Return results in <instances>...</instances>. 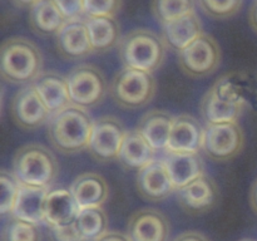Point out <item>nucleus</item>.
I'll return each instance as SVG.
<instances>
[{
    "instance_id": "13",
    "label": "nucleus",
    "mask_w": 257,
    "mask_h": 241,
    "mask_svg": "<svg viewBox=\"0 0 257 241\" xmlns=\"http://www.w3.org/2000/svg\"><path fill=\"white\" fill-rule=\"evenodd\" d=\"M55 47L64 60H80L93 54L85 19L68 20L55 35Z\"/></svg>"
},
{
    "instance_id": "35",
    "label": "nucleus",
    "mask_w": 257,
    "mask_h": 241,
    "mask_svg": "<svg viewBox=\"0 0 257 241\" xmlns=\"http://www.w3.org/2000/svg\"><path fill=\"white\" fill-rule=\"evenodd\" d=\"M85 0H54L67 20L82 19Z\"/></svg>"
},
{
    "instance_id": "22",
    "label": "nucleus",
    "mask_w": 257,
    "mask_h": 241,
    "mask_svg": "<svg viewBox=\"0 0 257 241\" xmlns=\"http://www.w3.org/2000/svg\"><path fill=\"white\" fill-rule=\"evenodd\" d=\"M80 207L74 196L67 188H53L48 191L45 200L44 222L50 225H70L74 223Z\"/></svg>"
},
{
    "instance_id": "18",
    "label": "nucleus",
    "mask_w": 257,
    "mask_h": 241,
    "mask_svg": "<svg viewBox=\"0 0 257 241\" xmlns=\"http://www.w3.org/2000/svg\"><path fill=\"white\" fill-rule=\"evenodd\" d=\"M33 85L52 115L72 105L67 77H63L59 73L52 70L43 72Z\"/></svg>"
},
{
    "instance_id": "26",
    "label": "nucleus",
    "mask_w": 257,
    "mask_h": 241,
    "mask_svg": "<svg viewBox=\"0 0 257 241\" xmlns=\"http://www.w3.org/2000/svg\"><path fill=\"white\" fill-rule=\"evenodd\" d=\"M85 23L94 53H107L119 45L120 27L114 17L85 18Z\"/></svg>"
},
{
    "instance_id": "30",
    "label": "nucleus",
    "mask_w": 257,
    "mask_h": 241,
    "mask_svg": "<svg viewBox=\"0 0 257 241\" xmlns=\"http://www.w3.org/2000/svg\"><path fill=\"white\" fill-rule=\"evenodd\" d=\"M2 241H42L38 225L10 215L2 231Z\"/></svg>"
},
{
    "instance_id": "31",
    "label": "nucleus",
    "mask_w": 257,
    "mask_h": 241,
    "mask_svg": "<svg viewBox=\"0 0 257 241\" xmlns=\"http://www.w3.org/2000/svg\"><path fill=\"white\" fill-rule=\"evenodd\" d=\"M0 185H2V198H0V213L2 216L12 215L17 202L20 190V182L14 173L3 170L0 173Z\"/></svg>"
},
{
    "instance_id": "25",
    "label": "nucleus",
    "mask_w": 257,
    "mask_h": 241,
    "mask_svg": "<svg viewBox=\"0 0 257 241\" xmlns=\"http://www.w3.org/2000/svg\"><path fill=\"white\" fill-rule=\"evenodd\" d=\"M156 151L137 130L128 131L118 161L127 170L140 171L156 160Z\"/></svg>"
},
{
    "instance_id": "28",
    "label": "nucleus",
    "mask_w": 257,
    "mask_h": 241,
    "mask_svg": "<svg viewBox=\"0 0 257 241\" xmlns=\"http://www.w3.org/2000/svg\"><path fill=\"white\" fill-rule=\"evenodd\" d=\"M74 225L83 240L97 241L108 232V216L102 207L83 208Z\"/></svg>"
},
{
    "instance_id": "14",
    "label": "nucleus",
    "mask_w": 257,
    "mask_h": 241,
    "mask_svg": "<svg viewBox=\"0 0 257 241\" xmlns=\"http://www.w3.org/2000/svg\"><path fill=\"white\" fill-rule=\"evenodd\" d=\"M136 186L141 197L152 202L166 200L168 196L176 192L170 173L162 160H155L138 171Z\"/></svg>"
},
{
    "instance_id": "2",
    "label": "nucleus",
    "mask_w": 257,
    "mask_h": 241,
    "mask_svg": "<svg viewBox=\"0 0 257 241\" xmlns=\"http://www.w3.org/2000/svg\"><path fill=\"white\" fill-rule=\"evenodd\" d=\"M43 73V55L35 43L27 38L4 40L0 49V74L12 84H32Z\"/></svg>"
},
{
    "instance_id": "19",
    "label": "nucleus",
    "mask_w": 257,
    "mask_h": 241,
    "mask_svg": "<svg viewBox=\"0 0 257 241\" xmlns=\"http://www.w3.org/2000/svg\"><path fill=\"white\" fill-rule=\"evenodd\" d=\"M203 33L202 24L195 12L162 25V39L167 49L180 53Z\"/></svg>"
},
{
    "instance_id": "9",
    "label": "nucleus",
    "mask_w": 257,
    "mask_h": 241,
    "mask_svg": "<svg viewBox=\"0 0 257 241\" xmlns=\"http://www.w3.org/2000/svg\"><path fill=\"white\" fill-rule=\"evenodd\" d=\"M245 143L242 128L237 122L207 125L203 133L202 151L216 162H226L242 151Z\"/></svg>"
},
{
    "instance_id": "20",
    "label": "nucleus",
    "mask_w": 257,
    "mask_h": 241,
    "mask_svg": "<svg viewBox=\"0 0 257 241\" xmlns=\"http://www.w3.org/2000/svg\"><path fill=\"white\" fill-rule=\"evenodd\" d=\"M80 210L89 207H102L109 196V187L104 177L94 172H85L78 176L70 186Z\"/></svg>"
},
{
    "instance_id": "24",
    "label": "nucleus",
    "mask_w": 257,
    "mask_h": 241,
    "mask_svg": "<svg viewBox=\"0 0 257 241\" xmlns=\"http://www.w3.org/2000/svg\"><path fill=\"white\" fill-rule=\"evenodd\" d=\"M29 25L35 34L40 37L57 35L68 22L54 0H39L29 9Z\"/></svg>"
},
{
    "instance_id": "37",
    "label": "nucleus",
    "mask_w": 257,
    "mask_h": 241,
    "mask_svg": "<svg viewBox=\"0 0 257 241\" xmlns=\"http://www.w3.org/2000/svg\"><path fill=\"white\" fill-rule=\"evenodd\" d=\"M97 241H131L130 237L127 235L122 232H118V231H108L100 238H98Z\"/></svg>"
},
{
    "instance_id": "23",
    "label": "nucleus",
    "mask_w": 257,
    "mask_h": 241,
    "mask_svg": "<svg viewBox=\"0 0 257 241\" xmlns=\"http://www.w3.org/2000/svg\"><path fill=\"white\" fill-rule=\"evenodd\" d=\"M49 188L34 187L20 183L19 195L12 216L39 225L45 218V200Z\"/></svg>"
},
{
    "instance_id": "40",
    "label": "nucleus",
    "mask_w": 257,
    "mask_h": 241,
    "mask_svg": "<svg viewBox=\"0 0 257 241\" xmlns=\"http://www.w3.org/2000/svg\"><path fill=\"white\" fill-rule=\"evenodd\" d=\"M38 2H39V0H10V3H13L15 7L28 8V9H30V8H32L33 5Z\"/></svg>"
},
{
    "instance_id": "33",
    "label": "nucleus",
    "mask_w": 257,
    "mask_h": 241,
    "mask_svg": "<svg viewBox=\"0 0 257 241\" xmlns=\"http://www.w3.org/2000/svg\"><path fill=\"white\" fill-rule=\"evenodd\" d=\"M122 8V0H85V18L114 17Z\"/></svg>"
},
{
    "instance_id": "21",
    "label": "nucleus",
    "mask_w": 257,
    "mask_h": 241,
    "mask_svg": "<svg viewBox=\"0 0 257 241\" xmlns=\"http://www.w3.org/2000/svg\"><path fill=\"white\" fill-rule=\"evenodd\" d=\"M173 119L175 117L166 110L153 109L141 118L136 130L152 146L156 152H166L170 142Z\"/></svg>"
},
{
    "instance_id": "36",
    "label": "nucleus",
    "mask_w": 257,
    "mask_h": 241,
    "mask_svg": "<svg viewBox=\"0 0 257 241\" xmlns=\"http://www.w3.org/2000/svg\"><path fill=\"white\" fill-rule=\"evenodd\" d=\"M172 241H210V238L197 231H186V232L180 233Z\"/></svg>"
},
{
    "instance_id": "4",
    "label": "nucleus",
    "mask_w": 257,
    "mask_h": 241,
    "mask_svg": "<svg viewBox=\"0 0 257 241\" xmlns=\"http://www.w3.org/2000/svg\"><path fill=\"white\" fill-rule=\"evenodd\" d=\"M12 172L22 185L49 188L57 180L59 163L49 148L29 143L15 152Z\"/></svg>"
},
{
    "instance_id": "39",
    "label": "nucleus",
    "mask_w": 257,
    "mask_h": 241,
    "mask_svg": "<svg viewBox=\"0 0 257 241\" xmlns=\"http://www.w3.org/2000/svg\"><path fill=\"white\" fill-rule=\"evenodd\" d=\"M250 203H251V207H252V210L255 211V213H257V180L253 182L252 187H251Z\"/></svg>"
},
{
    "instance_id": "29",
    "label": "nucleus",
    "mask_w": 257,
    "mask_h": 241,
    "mask_svg": "<svg viewBox=\"0 0 257 241\" xmlns=\"http://www.w3.org/2000/svg\"><path fill=\"white\" fill-rule=\"evenodd\" d=\"M151 9L161 25L195 12V0H152Z\"/></svg>"
},
{
    "instance_id": "5",
    "label": "nucleus",
    "mask_w": 257,
    "mask_h": 241,
    "mask_svg": "<svg viewBox=\"0 0 257 241\" xmlns=\"http://www.w3.org/2000/svg\"><path fill=\"white\" fill-rule=\"evenodd\" d=\"M157 83L152 73L123 68L113 77L109 93L117 105L123 109H140L152 102Z\"/></svg>"
},
{
    "instance_id": "27",
    "label": "nucleus",
    "mask_w": 257,
    "mask_h": 241,
    "mask_svg": "<svg viewBox=\"0 0 257 241\" xmlns=\"http://www.w3.org/2000/svg\"><path fill=\"white\" fill-rule=\"evenodd\" d=\"M201 115L207 125H222V123L237 122L243 113L240 105L231 104L220 99L212 89L208 90L201 100Z\"/></svg>"
},
{
    "instance_id": "38",
    "label": "nucleus",
    "mask_w": 257,
    "mask_h": 241,
    "mask_svg": "<svg viewBox=\"0 0 257 241\" xmlns=\"http://www.w3.org/2000/svg\"><path fill=\"white\" fill-rule=\"evenodd\" d=\"M248 20H250L251 28L257 33V0L253 2L250 12H248Z\"/></svg>"
},
{
    "instance_id": "12",
    "label": "nucleus",
    "mask_w": 257,
    "mask_h": 241,
    "mask_svg": "<svg viewBox=\"0 0 257 241\" xmlns=\"http://www.w3.org/2000/svg\"><path fill=\"white\" fill-rule=\"evenodd\" d=\"M178 205L185 212L201 215L213 210L220 200V191L215 181L202 175L188 185L176 191Z\"/></svg>"
},
{
    "instance_id": "8",
    "label": "nucleus",
    "mask_w": 257,
    "mask_h": 241,
    "mask_svg": "<svg viewBox=\"0 0 257 241\" xmlns=\"http://www.w3.org/2000/svg\"><path fill=\"white\" fill-rule=\"evenodd\" d=\"M127 132L120 119L113 115L98 118L93 123L88 152L98 162L118 160Z\"/></svg>"
},
{
    "instance_id": "7",
    "label": "nucleus",
    "mask_w": 257,
    "mask_h": 241,
    "mask_svg": "<svg viewBox=\"0 0 257 241\" xmlns=\"http://www.w3.org/2000/svg\"><path fill=\"white\" fill-rule=\"evenodd\" d=\"M181 70L191 78H205L221 64V48L215 38L202 33L188 47L177 53Z\"/></svg>"
},
{
    "instance_id": "11",
    "label": "nucleus",
    "mask_w": 257,
    "mask_h": 241,
    "mask_svg": "<svg viewBox=\"0 0 257 241\" xmlns=\"http://www.w3.org/2000/svg\"><path fill=\"white\" fill-rule=\"evenodd\" d=\"M211 89L220 99L243 109L257 104V79L246 70H233L222 75Z\"/></svg>"
},
{
    "instance_id": "41",
    "label": "nucleus",
    "mask_w": 257,
    "mask_h": 241,
    "mask_svg": "<svg viewBox=\"0 0 257 241\" xmlns=\"http://www.w3.org/2000/svg\"><path fill=\"white\" fill-rule=\"evenodd\" d=\"M240 241H257V240H252V238H243V240H240Z\"/></svg>"
},
{
    "instance_id": "1",
    "label": "nucleus",
    "mask_w": 257,
    "mask_h": 241,
    "mask_svg": "<svg viewBox=\"0 0 257 241\" xmlns=\"http://www.w3.org/2000/svg\"><path fill=\"white\" fill-rule=\"evenodd\" d=\"M94 120L85 109L69 105L53 114L48 122V138L53 148L64 155L88 150Z\"/></svg>"
},
{
    "instance_id": "17",
    "label": "nucleus",
    "mask_w": 257,
    "mask_h": 241,
    "mask_svg": "<svg viewBox=\"0 0 257 241\" xmlns=\"http://www.w3.org/2000/svg\"><path fill=\"white\" fill-rule=\"evenodd\" d=\"M176 191L205 175V165L200 153H183L166 151L162 158Z\"/></svg>"
},
{
    "instance_id": "15",
    "label": "nucleus",
    "mask_w": 257,
    "mask_h": 241,
    "mask_svg": "<svg viewBox=\"0 0 257 241\" xmlns=\"http://www.w3.org/2000/svg\"><path fill=\"white\" fill-rule=\"evenodd\" d=\"M170 231L168 218L152 208L135 212L127 225V236L131 241H168Z\"/></svg>"
},
{
    "instance_id": "10",
    "label": "nucleus",
    "mask_w": 257,
    "mask_h": 241,
    "mask_svg": "<svg viewBox=\"0 0 257 241\" xmlns=\"http://www.w3.org/2000/svg\"><path fill=\"white\" fill-rule=\"evenodd\" d=\"M10 114L15 125L24 131L37 130L52 117L33 83L23 87L13 97Z\"/></svg>"
},
{
    "instance_id": "6",
    "label": "nucleus",
    "mask_w": 257,
    "mask_h": 241,
    "mask_svg": "<svg viewBox=\"0 0 257 241\" xmlns=\"http://www.w3.org/2000/svg\"><path fill=\"white\" fill-rule=\"evenodd\" d=\"M72 105L90 109L104 100L109 90L107 79L99 68L92 64H80L67 75Z\"/></svg>"
},
{
    "instance_id": "34",
    "label": "nucleus",
    "mask_w": 257,
    "mask_h": 241,
    "mask_svg": "<svg viewBox=\"0 0 257 241\" xmlns=\"http://www.w3.org/2000/svg\"><path fill=\"white\" fill-rule=\"evenodd\" d=\"M48 237L49 241H84L74 223L48 226Z\"/></svg>"
},
{
    "instance_id": "3",
    "label": "nucleus",
    "mask_w": 257,
    "mask_h": 241,
    "mask_svg": "<svg viewBox=\"0 0 257 241\" xmlns=\"http://www.w3.org/2000/svg\"><path fill=\"white\" fill-rule=\"evenodd\" d=\"M167 47L162 37L148 29H136L120 39L118 55L123 67L153 73L166 59Z\"/></svg>"
},
{
    "instance_id": "16",
    "label": "nucleus",
    "mask_w": 257,
    "mask_h": 241,
    "mask_svg": "<svg viewBox=\"0 0 257 241\" xmlns=\"http://www.w3.org/2000/svg\"><path fill=\"white\" fill-rule=\"evenodd\" d=\"M205 128L195 117L180 114L175 117L167 151L183 153H200L203 145Z\"/></svg>"
},
{
    "instance_id": "32",
    "label": "nucleus",
    "mask_w": 257,
    "mask_h": 241,
    "mask_svg": "<svg viewBox=\"0 0 257 241\" xmlns=\"http://www.w3.org/2000/svg\"><path fill=\"white\" fill-rule=\"evenodd\" d=\"M201 8L213 19H228L237 14L242 0H198Z\"/></svg>"
}]
</instances>
